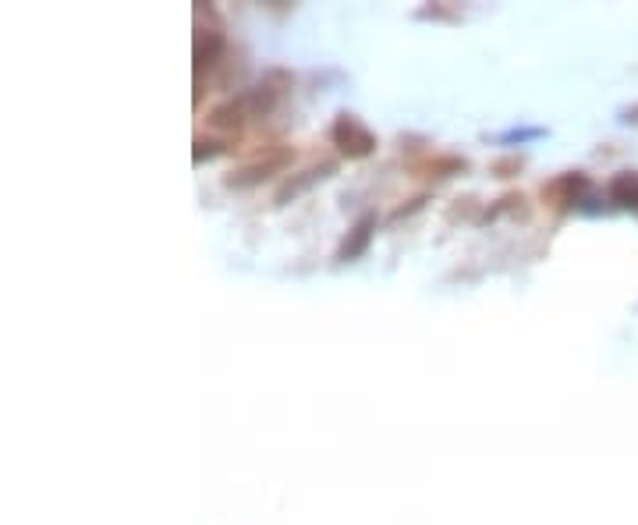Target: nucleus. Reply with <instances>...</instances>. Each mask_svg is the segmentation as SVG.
I'll use <instances>...</instances> for the list:
<instances>
[{
	"instance_id": "obj_1",
	"label": "nucleus",
	"mask_w": 638,
	"mask_h": 525,
	"mask_svg": "<svg viewBox=\"0 0 638 525\" xmlns=\"http://www.w3.org/2000/svg\"><path fill=\"white\" fill-rule=\"evenodd\" d=\"M277 96H281V89H273L270 82H263V86L249 89V93L231 96L227 103H220V107L210 114V125L213 128H242L245 121H252V118H266L273 110V103H277Z\"/></svg>"
},
{
	"instance_id": "obj_2",
	"label": "nucleus",
	"mask_w": 638,
	"mask_h": 525,
	"mask_svg": "<svg viewBox=\"0 0 638 525\" xmlns=\"http://www.w3.org/2000/svg\"><path fill=\"white\" fill-rule=\"evenodd\" d=\"M330 142H334L337 153H344L348 160H362L376 149V135L369 132L355 114H341V118L330 125Z\"/></svg>"
},
{
	"instance_id": "obj_3",
	"label": "nucleus",
	"mask_w": 638,
	"mask_h": 525,
	"mask_svg": "<svg viewBox=\"0 0 638 525\" xmlns=\"http://www.w3.org/2000/svg\"><path fill=\"white\" fill-rule=\"evenodd\" d=\"M284 164H291V153H288V149H273V153H266V160H259V164H252V167H245V171L231 174V178H227V185H231V189H249V185H259L263 178L277 174Z\"/></svg>"
},
{
	"instance_id": "obj_4",
	"label": "nucleus",
	"mask_w": 638,
	"mask_h": 525,
	"mask_svg": "<svg viewBox=\"0 0 638 525\" xmlns=\"http://www.w3.org/2000/svg\"><path fill=\"white\" fill-rule=\"evenodd\" d=\"M585 189H589V178H585V174H561V178H553L550 185H543V199L553 206H571L582 199Z\"/></svg>"
},
{
	"instance_id": "obj_5",
	"label": "nucleus",
	"mask_w": 638,
	"mask_h": 525,
	"mask_svg": "<svg viewBox=\"0 0 638 525\" xmlns=\"http://www.w3.org/2000/svg\"><path fill=\"white\" fill-rule=\"evenodd\" d=\"M373 231H376V217H373V213L358 217L355 228H351L348 238H344V245H341V252H337V259H341V263H351V259L362 256V252L369 249V242H373Z\"/></svg>"
},
{
	"instance_id": "obj_6",
	"label": "nucleus",
	"mask_w": 638,
	"mask_h": 525,
	"mask_svg": "<svg viewBox=\"0 0 638 525\" xmlns=\"http://www.w3.org/2000/svg\"><path fill=\"white\" fill-rule=\"evenodd\" d=\"M220 50H224V36H220L217 29H206V36L199 32V36H195V71L210 68L220 57Z\"/></svg>"
},
{
	"instance_id": "obj_7",
	"label": "nucleus",
	"mask_w": 638,
	"mask_h": 525,
	"mask_svg": "<svg viewBox=\"0 0 638 525\" xmlns=\"http://www.w3.org/2000/svg\"><path fill=\"white\" fill-rule=\"evenodd\" d=\"M330 174V164H319V167H309V171H302L295 181H288L281 192H277V203H288V199H295V196H302L309 185H316V181H323Z\"/></svg>"
},
{
	"instance_id": "obj_8",
	"label": "nucleus",
	"mask_w": 638,
	"mask_h": 525,
	"mask_svg": "<svg viewBox=\"0 0 638 525\" xmlns=\"http://www.w3.org/2000/svg\"><path fill=\"white\" fill-rule=\"evenodd\" d=\"M610 196H614V203L621 206H635L638 210V174H617L614 181H610Z\"/></svg>"
},
{
	"instance_id": "obj_9",
	"label": "nucleus",
	"mask_w": 638,
	"mask_h": 525,
	"mask_svg": "<svg viewBox=\"0 0 638 525\" xmlns=\"http://www.w3.org/2000/svg\"><path fill=\"white\" fill-rule=\"evenodd\" d=\"M621 121H628V125H638V103H631V107L621 110Z\"/></svg>"
}]
</instances>
